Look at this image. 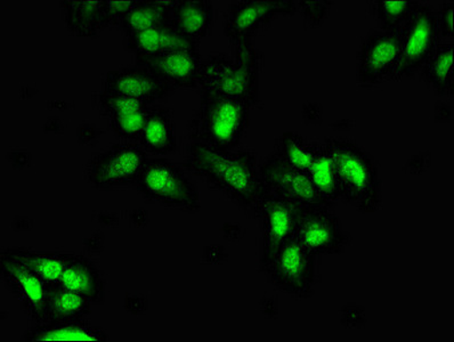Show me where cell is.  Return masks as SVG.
Here are the masks:
<instances>
[{
	"label": "cell",
	"mask_w": 454,
	"mask_h": 342,
	"mask_svg": "<svg viewBox=\"0 0 454 342\" xmlns=\"http://www.w3.org/2000/svg\"><path fill=\"white\" fill-rule=\"evenodd\" d=\"M183 168L202 178L245 210H253L265 193L256 154L250 151H223L193 143Z\"/></svg>",
	"instance_id": "obj_1"
},
{
	"label": "cell",
	"mask_w": 454,
	"mask_h": 342,
	"mask_svg": "<svg viewBox=\"0 0 454 342\" xmlns=\"http://www.w3.org/2000/svg\"><path fill=\"white\" fill-rule=\"evenodd\" d=\"M325 144L336 167L340 201L358 212L376 213L382 205V185L373 158L356 142L329 138Z\"/></svg>",
	"instance_id": "obj_2"
},
{
	"label": "cell",
	"mask_w": 454,
	"mask_h": 342,
	"mask_svg": "<svg viewBox=\"0 0 454 342\" xmlns=\"http://www.w3.org/2000/svg\"><path fill=\"white\" fill-rule=\"evenodd\" d=\"M253 106L244 99L201 91L200 106L191 121V139L216 150H236L248 129Z\"/></svg>",
	"instance_id": "obj_3"
},
{
	"label": "cell",
	"mask_w": 454,
	"mask_h": 342,
	"mask_svg": "<svg viewBox=\"0 0 454 342\" xmlns=\"http://www.w3.org/2000/svg\"><path fill=\"white\" fill-rule=\"evenodd\" d=\"M237 57L211 55L203 62L199 87L206 93L244 99L256 105L260 97V61L252 42L236 45Z\"/></svg>",
	"instance_id": "obj_4"
},
{
	"label": "cell",
	"mask_w": 454,
	"mask_h": 342,
	"mask_svg": "<svg viewBox=\"0 0 454 342\" xmlns=\"http://www.w3.org/2000/svg\"><path fill=\"white\" fill-rule=\"evenodd\" d=\"M135 186L142 198L151 204L187 213L201 209L200 196L193 182L181 166L169 159L150 158Z\"/></svg>",
	"instance_id": "obj_5"
},
{
	"label": "cell",
	"mask_w": 454,
	"mask_h": 342,
	"mask_svg": "<svg viewBox=\"0 0 454 342\" xmlns=\"http://www.w3.org/2000/svg\"><path fill=\"white\" fill-rule=\"evenodd\" d=\"M317 258L293 238L262 266L270 284L278 291L304 299L314 292Z\"/></svg>",
	"instance_id": "obj_6"
},
{
	"label": "cell",
	"mask_w": 454,
	"mask_h": 342,
	"mask_svg": "<svg viewBox=\"0 0 454 342\" xmlns=\"http://www.w3.org/2000/svg\"><path fill=\"white\" fill-rule=\"evenodd\" d=\"M440 39L435 12L428 5H420L400 29V61L390 81L413 77L435 51Z\"/></svg>",
	"instance_id": "obj_7"
},
{
	"label": "cell",
	"mask_w": 454,
	"mask_h": 342,
	"mask_svg": "<svg viewBox=\"0 0 454 342\" xmlns=\"http://www.w3.org/2000/svg\"><path fill=\"white\" fill-rule=\"evenodd\" d=\"M149 154L137 144H117L95 154L86 166V177L98 190H113L135 184Z\"/></svg>",
	"instance_id": "obj_8"
},
{
	"label": "cell",
	"mask_w": 454,
	"mask_h": 342,
	"mask_svg": "<svg viewBox=\"0 0 454 342\" xmlns=\"http://www.w3.org/2000/svg\"><path fill=\"white\" fill-rule=\"evenodd\" d=\"M332 208L322 206L298 210L294 238L314 256L340 254L349 245V234Z\"/></svg>",
	"instance_id": "obj_9"
},
{
	"label": "cell",
	"mask_w": 454,
	"mask_h": 342,
	"mask_svg": "<svg viewBox=\"0 0 454 342\" xmlns=\"http://www.w3.org/2000/svg\"><path fill=\"white\" fill-rule=\"evenodd\" d=\"M260 175L265 193L284 198L297 208L329 206L318 194L308 174L286 165L276 154H270L262 163Z\"/></svg>",
	"instance_id": "obj_10"
},
{
	"label": "cell",
	"mask_w": 454,
	"mask_h": 342,
	"mask_svg": "<svg viewBox=\"0 0 454 342\" xmlns=\"http://www.w3.org/2000/svg\"><path fill=\"white\" fill-rule=\"evenodd\" d=\"M0 273L4 284L17 298L30 320L35 324L47 323L49 284L7 249L0 254Z\"/></svg>",
	"instance_id": "obj_11"
},
{
	"label": "cell",
	"mask_w": 454,
	"mask_h": 342,
	"mask_svg": "<svg viewBox=\"0 0 454 342\" xmlns=\"http://www.w3.org/2000/svg\"><path fill=\"white\" fill-rule=\"evenodd\" d=\"M400 61V30L372 31L366 35L357 55V82L378 85L392 79Z\"/></svg>",
	"instance_id": "obj_12"
},
{
	"label": "cell",
	"mask_w": 454,
	"mask_h": 342,
	"mask_svg": "<svg viewBox=\"0 0 454 342\" xmlns=\"http://www.w3.org/2000/svg\"><path fill=\"white\" fill-rule=\"evenodd\" d=\"M297 10V2H273V0H240L234 2L227 11L224 34L237 45L252 42L253 35L262 27L269 25L278 15H289Z\"/></svg>",
	"instance_id": "obj_13"
},
{
	"label": "cell",
	"mask_w": 454,
	"mask_h": 342,
	"mask_svg": "<svg viewBox=\"0 0 454 342\" xmlns=\"http://www.w3.org/2000/svg\"><path fill=\"white\" fill-rule=\"evenodd\" d=\"M298 210L284 198L264 193L254 206V213L260 218L262 233V264L274 256L296 233Z\"/></svg>",
	"instance_id": "obj_14"
},
{
	"label": "cell",
	"mask_w": 454,
	"mask_h": 342,
	"mask_svg": "<svg viewBox=\"0 0 454 342\" xmlns=\"http://www.w3.org/2000/svg\"><path fill=\"white\" fill-rule=\"evenodd\" d=\"M102 90L126 95L149 106L170 97L175 89L145 66H137L110 71Z\"/></svg>",
	"instance_id": "obj_15"
},
{
	"label": "cell",
	"mask_w": 454,
	"mask_h": 342,
	"mask_svg": "<svg viewBox=\"0 0 454 342\" xmlns=\"http://www.w3.org/2000/svg\"><path fill=\"white\" fill-rule=\"evenodd\" d=\"M138 66H145L175 89H194L199 87L203 61L199 50H174L147 58Z\"/></svg>",
	"instance_id": "obj_16"
},
{
	"label": "cell",
	"mask_w": 454,
	"mask_h": 342,
	"mask_svg": "<svg viewBox=\"0 0 454 342\" xmlns=\"http://www.w3.org/2000/svg\"><path fill=\"white\" fill-rule=\"evenodd\" d=\"M127 47L137 58V66L145 59L174 50H199L198 43L190 41L170 23L153 27L145 33L127 37Z\"/></svg>",
	"instance_id": "obj_17"
},
{
	"label": "cell",
	"mask_w": 454,
	"mask_h": 342,
	"mask_svg": "<svg viewBox=\"0 0 454 342\" xmlns=\"http://www.w3.org/2000/svg\"><path fill=\"white\" fill-rule=\"evenodd\" d=\"M61 6L67 29L77 37H94L109 27L106 0H65Z\"/></svg>",
	"instance_id": "obj_18"
},
{
	"label": "cell",
	"mask_w": 454,
	"mask_h": 342,
	"mask_svg": "<svg viewBox=\"0 0 454 342\" xmlns=\"http://www.w3.org/2000/svg\"><path fill=\"white\" fill-rule=\"evenodd\" d=\"M213 19L214 7L209 0H177L170 25L199 45L208 35Z\"/></svg>",
	"instance_id": "obj_19"
},
{
	"label": "cell",
	"mask_w": 454,
	"mask_h": 342,
	"mask_svg": "<svg viewBox=\"0 0 454 342\" xmlns=\"http://www.w3.org/2000/svg\"><path fill=\"white\" fill-rule=\"evenodd\" d=\"M61 284L82 294L93 304H101L105 300V278L89 258L74 254L63 274Z\"/></svg>",
	"instance_id": "obj_20"
},
{
	"label": "cell",
	"mask_w": 454,
	"mask_h": 342,
	"mask_svg": "<svg viewBox=\"0 0 454 342\" xmlns=\"http://www.w3.org/2000/svg\"><path fill=\"white\" fill-rule=\"evenodd\" d=\"M25 341H106V333L85 320L35 324L23 336Z\"/></svg>",
	"instance_id": "obj_21"
},
{
	"label": "cell",
	"mask_w": 454,
	"mask_h": 342,
	"mask_svg": "<svg viewBox=\"0 0 454 342\" xmlns=\"http://www.w3.org/2000/svg\"><path fill=\"white\" fill-rule=\"evenodd\" d=\"M139 143L147 154L167 155L176 151L177 139L169 109L162 106L151 109Z\"/></svg>",
	"instance_id": "obj_22"
},
{
	"label": "cell",
	"mask_w": 454,
	"mask_h": 342,
	"mask_svg": "<svg viewBox=\"0 0 454 342\" xmlns=\"http://www.w3.org/2000/svg\"><path fill=\"white\" fill-rule=\"evenodd\" d=\"M177 5V0H138L121 23L126 37L145 33L154 27L170 23L171 13Z\"/></svg>",
	"instance_id": "obj_23"
},
{
	"label": "cell",
	"mask_w": 454,
	"mask_h": 342,
	"mask_svg": "<svg viewBox=\"0 0 454 342\" xmlns=\"http://www.w3.org/2000/svg\"><path fill=\"white\" fill-rule=\"evenodd\" d=\"M454 45L438 43L435 51L421 67L422 78L430 89L440 97H453L454 93Z\"/></svg>",
	"instance_id": "obj_24"
},
{
	"label": "cell",
	"mask_w": 454,
	"mask_h": 342,
	"mask_svg": "<svg viewBox=\"0 0 454 342\" xmlns=\"http://www.w3.org/2000/svg\"><path fill=\"white\" fill-rule=\"evenodd\" d=\"M93 302L61 284H49L47 316L50 322L85 320L90 315Z\"/></svg>",
	"instance_id": "obj_25"
},
{
	"label": "cell",
	"mask_w": 454,
	"mask_h": 342,
	"mask_svg": "<svg viewBox=\"0 0 454 342\" xmlns=\"http://www.w3.org/2000/svg\"><path fill=\"white\" fill-rule=\"evenodd\" d=\"M308 175L326 205L333 206L340 201L336 167L328 145H316V153Z\"/></svg>",
	"instance_id": "obj_26"
},
{
	"label": "cell",
	"mask_w": 454,
	"mask_h": 342,
	"mask_svg": "<svg viewBox=\"0 0 454 342\" xmlns=\"http://www.w3.org/2000/svg\"><path fill=\"white\" fill-rule=\"evenodd\" d=\"M11 254L33 269L47 284H61L63 274L73 253H38L22 248H11Z\"/></svg>",
	"instance_id": "obj_27"
},
{
	"label": "cell",
	"mask_w": 454,
	"mask_h": 342,
	"mask_svg": "<svg viewBox=\"0 0 454 342\" xmlns=\"http://www.w3.org/2000/svg\"><path fill=\"white\" fill-rule=\"evenodd\" d=\"M316 145L309 144L301 134L286 131L278 139L276 154L286 165L308 174L312 165Z\"/></svg>",
	"instance_id": "obj_28"
},
{
	"label": "cell",
	"mask_w": 454,
	"mask_h": 342,
	"mask_svg": "<svg viewBox=\"0 0 454 342\" xmlns=\"http://www.w3.org/2000/svg\"><path fill=\"white\" fill-rule=\"evenodd\" d=\"M420 5L419 2H413V0H397V2L378 0L376 15L380 30L385 33L400 30Z\"/></svg>",
	"instance_id": "obj_29"
},
{
	"label": "cell",
	"mask_w": 454,
	"mask_h": 342,
	"mask_svg": "<svg viewBox=\"0 0 454 342\" xmlns=\"http://www.w3.org/2000/svg\"><path fill=\"white\" fill-rule=\"evenodd\" d=\"M150 113V107H145L137 113L111 118L109 119L111 129L118 137L130 142H139Z\"/></svg>",
	"instance_id": "obj_30"
},
{
	"label": "cell",
	"mask_w": 454,
	"mask_h": 342,
	"mask_svg": "<svg viewBox=\"0 0 454 342\" xmlns=\"http://www.w3.org/2000/svg\"><path fill=\"white\" fill-rule=\"evenodd\" d=\"M98 105L102 114L109 119L137 113L145 107H149L145 103L139 102L138 99L105 90L99 93Z\"/></svg>",
	"instance_id": "obj_31"
},
{
	"label": "cell",
	"mask_w": 454,
	"mask_h": 342,
	"mask_svg": "<svg viewBox=\"0 0 454 342\" xmlns=\"http://www.w3.org/2000/svg\"><path fill=\"white\" fill-rule=\"evenodd\" d=\"M138 4V0H106L107 26H121L122 19Z\"/></svg>",
	"instance_id": "obj_32"
},
{
	"label": "cell",
	"mask_w": 454,
	"mask_h": 342,
	"mask_svg": "<svg viewBox=\"0 0 454 342\" xmlns=\"http://www.w3.org/2000/svg\"><path fill=\"white\" fill-rule=\"evenodd\" d=\"M332 2H298L297 9L304 12L305 18L309 19V25L314 27L320 26L322 21L328 15Z\"/></svg>",
	"instance_id": "obj_33"
},
{
	"label": "cell",
	"mask_w": 454,
	"mask_h": 342,
	"mask_svg": "<svg viewBox=\"0 0 454 342\" xmlns=\"http://www.w3.org/2000/svg\"><path fill=\"white\" fill-rule=\"evenodd\" d=\"M454 3L446 2L435 13L440 38H453Z\"/></svg>",
	"instance_id": "obj_34"
}]
</instances>
